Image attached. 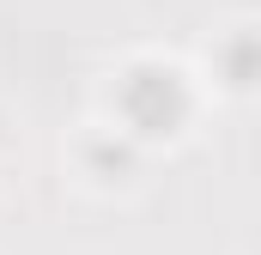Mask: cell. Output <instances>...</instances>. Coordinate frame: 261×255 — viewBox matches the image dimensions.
<instances>
[{"label":"cell","mask_w":261,"mask_h":255,"mask_svg":"<svg viewBox=\"0 0 261 255\" xmlns=\"http://www.w3.org/2000/svg\"><path fill=\"white\" fill-rule=\"evenodd\" d=\"M206 61H213V85L225 97H249V85H255V31L249 24H231L225 37H213Z\"/></svg>","instance_id":"1"}]
</instances>
